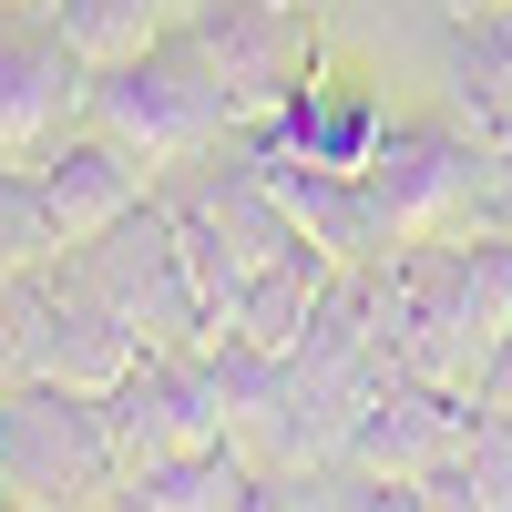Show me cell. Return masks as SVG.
Masks as SVG:
<instances>
[{
    "mask_svg": "<svg viewBox=\"0 0 512 512\" xmlns=\"http://www.w3.org/2000/svg\"><path fill=\"white\" fill-rule=\"evenodd\" d=\"M144 359V338L103 308V287L72 267V246L31 256L0 277V379H41V390H113Z\"/></svg>",
    "mask_w": 512,
    "mask_h": 512,
    "instance_id": "cell-2",
    "label": "cell"
},
{
    "mask_svg": "<svg viewBox=\"0 0 512 512\" xmlns=\"http://www.w3.org/2000/svg\"><path fill=\"white\" fill-rule=\"evenodd\" d=\"M31 175H41V205H52V236H62V246H93L113 216H134V205L154 195V175L103 134V123H72Z\"/></svg>",
    "mask_w": 512,
    "mask_h": 512,
    "instance_id": "cell-9",
    "label": "cell"
},
{
    "mask_svg": "<svg viewBox=\"0 0 512 512\" xmlns=\"http://www.w3.org/2000/svg\"><path fill=\"white\" fill-rule=\"evenodd\" d=\"M461 113L502 144L512 134V0L461 11Z\"/></svg>",
    "mask_w": 512,
    "mask_h": 512,
    "instance_id": "cell-15",
    "label": "cell"
},
{
    "mask_svg": "<svg viewBox=\"0 0 512 512\" xmlns=\"http://www.w3.org/2000/svg\"><path fill=\"white\" fill-rule=\"evenodd\" d=\"M123 492V461L93 420V390H41L11 379L0 390V492L11 502H82V492Z\"/></svg>",
    "mask_w": 512,
    "mask_h": 512,
    "instance_id": "cell-4",
    "label": "cell"
},
{
    "mask_svg": "<svg viewBox=\"0 0 512 512\" xmlns=\"http://www.w3.org/2000/svg\"><path fill=\"white\" fill-rule=\"evenodd\" d=\"M267 123H287V134L308 144L318 164H338V175H359V164L379 154V134H390V113H379L369 82H328V72H318L287 113H267Z\"/></svg>",
    "mask_w": 512,
    "mask_h": 512,
    "instance_id": "cell-13",
    "label": "cell"
},
{
    "mask_svg": "<svg viewBox=\"0 0 512 512\" xmlns=\"http://www.w3.org/2000/svg\"><path fill=\"white\" fill-rule=\"evenodd\" d=\"M31 11L52 21V31L72 41V52L93 62V72L134 62L144 41H164V31H175V11H164V0H31Z\"/></svg>",
    "mask_w": 512,
    "mask_h": 512,
    "instance_id": "cell-14",
    "label": "cell"
},
{
    "mask_svg": "<svg viewBox=\"0 0 512 512\" xmlns=\"http://www.w3.org/2000/svg\"><path fill=\"white\" fill-rule=\"evenodd\" d=\"M472 441H482V400L472 390L420 379V369H379L369 400L349 410V431H338V461H359L379 482H420L441 461H461Z\"/></svg>",
    "mask_w": 512,
    "mask_h": 512,
    "instance_id": "cell-5",
    "label": "cell"
},
{
    "mask_svg": "<svg viewBox=\"0 0 512 512\" xmlns=\"http://www.w3.org/2000/svg\"><path fill=\"white\" fill-rule=\"evenodd\" d=\"M472 472H482V502H512V400H502V410H482Z\"/></svg>",
    "mask_w": 512,
    "mask_h": 512,
    "instance_id": "cell-16",
    "label": "cell"
},
{
    "mask_svg": "<svg viewBox=\"0 0 512 512\" xmlns=\"http://www.w3.org/2000/svg\"><path fill=\"white\" fill-rule=\"evenodd\" d=\"M492 185H502V205H512V134L492 144Z\"/></svg>",
    "mask_w": 512,
    "mask_h": 512,
    "instance_id": "cell-17",
    "label": "cell"
},
{
    "mask_svg": "<svg viewBox=\"0 0 512 512\" xmlns=\"http://www.w3.org/2000/svg\"><path fill=\"white\" fill-rule=\"evenodd\" d=\"M185 31L216 52V72H226L246 123L287 113L318 82V0H195Z\"/></svg>",
    "mask_w": 512,
    "mask_h": 512,
    "instance_id": "cell-6",
    "label": "cell"
},
{
    "mask_svg": "<svg viewBox=\"0 0 512 512\" xmlns=\"http://www.w3.org/2000/svg\"><path fill=\"white\" fill-rule=\"evenodd\" d=\"M451 11H492V0H451Z\"/></svg>",
    "mask_w": 512,
    "mask_h": 512,
    "instance_id": "cell-18",
    "label": "cell"
},
{
    "mask_svg": "<svg viewBox=\"0 0 512 512\" xmlns=\"http://www.w3.org/2000/svg\"><path fill=\"white\" fill-rule=\"evenodd\" d=\"M93 420H103L123 472L226 441V400H216V379H205V349H144L113 390H93Z\"/></svg>",
    "mask_w": 512,
    "mask_h": 512,
    "instance_id": "cell-7",
    "label": "cell"
},
{
    "mask_svg": "<svg viewBox=\"0 0 512 512\" xmlns=\"http://www.w3.org/2000/svg\"><path fill=\"white\" fill-rule=\"evenodd\" d=\"M359 175L379 195V216H390V236H431L461 205V185H472V144H461L451 123H390Z\"/></svg>",
    "mask_w": 512,
    "mask_h": 512,
    "instance_id": "cell-10",
    "label": "cell"
},
{
    "mask_svg": "<svg viewBox=\"0 0 512 512\" xmlns=\"http://www.w3.org/2000/svg\"><path fill=\"white\" fill-rule=\"evenodd\" d=\"M72 267L103 287V308L144 338V349H205L216 338V318H205V287L185 267V246H175V216L144 195L134 216H113L93 246H72Z\"/></svg>",
    "mask_w": 512,
    "mask_h": 512,
    "instance_id": "cell-3",
    "label": "cell"
},
{
    "mask_svg": "<svg viewBox=\"0 0 512 512\" xmlns=\"http://www.w3.org/2000/svg\"><path fill=\"white\" fill-rule=\"evenodd\" d=\"M113 502H144V512H246V502H267V472L226 441H205V451H175V461H144V472H123Z\"/></svg>",
    "mask_w": 512,
    "mask_h": 512,
    "instance_id": "cell-12",
    "label": "cell"
},
{
    "mask_svg": "<svg viewBox=\"0 0 512 512\" xmlns=\"http://www.w3.org/2000/svg\"><path fill=\"white\" fill-rule=\"evenodd\" d=\"M328 277H338V256H328L318 236H287L267 267L236 287V308H226V328H216V338H256V349H277V359H287L297 338H308V318H318Z\"/></svg>",
    "mask_w": 512,
    "mask_h": 512,
    "instance_id": "cell-11",
    "label": "cell"
},
{
    "mask_svg": "<svg viewBox=\"0 0 512 512\" xmlns=\"http://www.w3.org/2000/svg\"><path fill=\"white\" fill-rule=\"evenodd\" d=\"M82 103H93V62L72 52L52 21H31V0L0 11V164H41Z\"/></svg>",
    "mask_w": 512,
    "mask_h": 512,
    "instance_id": "cell-8",
    "label": "cell"
},
{
    "mask_svg": "<svg viewBox=\"0 0 512 512\" xmlns=\"http://www.w3.org/2000/svg\"><path fill=\"white\" fill-rule=\"evenodd\" d=\"M82 123H103V134L144 164V175H164V164H185V154L226 144V134H246V113H236V93H226L216 52H205L185 21L164 31V41H144L134 62L93 72V103H82Z\"/></svg>",
    "mask_w": 512,
    "mask_h": 512,
    "instance_id": "cell-1",
    "label": "cell"
}]
</instances>
